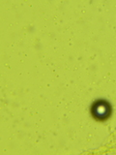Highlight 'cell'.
Returning a JSON list of instances; mask_svg holds the SVG:
<instances>
[{"mask_svg": "<svg viewBox=\"0 0 116 155\" xmlns=\"http://www.w3.org/2000/svg\"><path fill=\"white\" fill-rule=\"evenodd\" d=\"M111 106L105 100H97L91 106V114L98 121H105L111 115Z\"/></svg>", "mask_w": 116, "mask_h": 155, "instance_id": "6da1fadb", "label": "cell"}]
</instances>
